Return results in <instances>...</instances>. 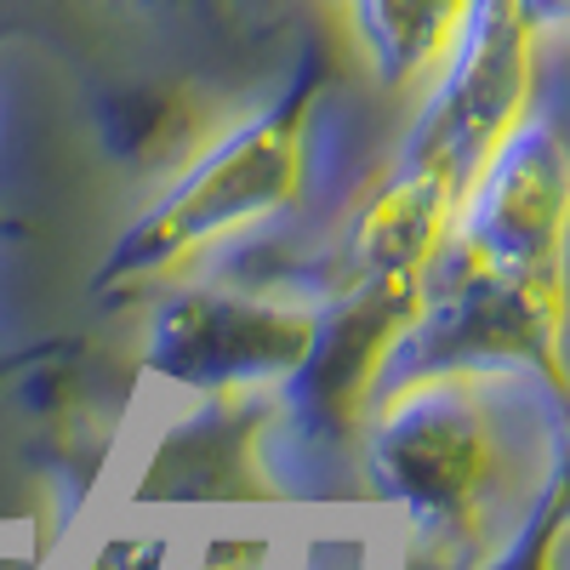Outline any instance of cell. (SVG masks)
<instances>
[{
	"label": "cell",
	"instance_id": "3",
	"mask_svg": "<svg viewBox=\"0 0 570 570\" xmlns=\"http://www.w3.org/2000/svg\"><path fill=\"white\" fill-rule=\"evenodd\" d=\"M491 468L497 434L473 365L422 371L376 411L371 473L428 537H462L480 525Z\"/></svg>",
	"mask_w": 570,
	"mask_h": 570
},
{
	"label": "cell",
	"instance_id": "6",
	"mask_svg": "<svg viewBox=\"0 0 570 570\" xmlns=\"http://www.w3.org/2000/svg\"><path fill=\"white\" fill-rule=\"evenodd\" d=\"M371 75L400 98H428L468 35L473 0H343Z\"/></svg>",
	"mask_w": 570,
	"mask_h": 570
},
{
	"label": "cell",
	"instance_id": "5",
	"mask_svg": "<svg viewBox=\"0 0 570 570\" xmlns=\"http://www.w3.org/2000/svg\"><path fill=\"white\" fill-rule=\"evenodd\" d=\"M314 314L252 292H195L155 325V371L188 389H263L292 376L308 354Z\"/></svg>",
	"mask_w": 570,
	"mask_h": 570
},
{
	"label": "cell",
	"instance_id": "1",
	"mask_svg": "<svg viewBox=\"0 0 570 570\" xmlns=\"http://www.w3.org/2000/svg\"><path fill=\"white\" fill-rule=\"evenodd\" d=\"M559 223L564 166L548 126H519L451 223L462 257L445 320L491 348L537 354L548 376H559Z\"/></svg>",
	"mask_w": 570,
	"mask_h": 570
},
{
	"label": "cell",
	"instance_id": "4",
	"mask_svg": "<svg viewBox=\"0 0 570 570\" xmlns=\"http://www.w3.org/2000/svg\"><path fill=\"white\" fill-rule=\"evenodd\" d=\"M428 314V268H348V292L314 314V337L292 371V411L314 440H343L376 365Z\"/></svg>",
	"mask_w": 570,
	"mask_h": 570
},
{
	"label": "cell",
	"instance_id": "8",
	"mask_svg": "<svg viewBox=\"0 0 570 570\" xmlns=\"http://www.w3.org/2000/svg\"><path fill=\"white\" fill-rule=\"evenodd\" d=\"M91 570H166V537H131V542H115Z\"/></svg>",
	"mask_w": 570,
	"mask_h": 570
},
{
	"label": "cell",
	"instance_id": "7",
	"mask_svg": "<svg viewBox=\"0 0 570 570\" xmlns=\"http://www.w3.org/2000/svg\"><path fill=\"white\" fill-rule=\"evenodd\" d=\"M263 400H252V389H228L217 411L195 416L188 428L166 440V451L155 456L149 485H160V497L177 502H212V497H252L263 491L257 473V428H263Z\"/></svg>",
	"mask_w": 570,
	"mask_h": 570
},
{
	"label": "cell",
	"instance_id": "9",
	"mask_svg": "<svg viewBox=\"0 0 570 570\" xmlns=\"http://www.w3.org/2000/svg\"><path fill=\"white\" fill-rule=\"evenodd\" d=\"M200 570H268V548L257 537H228L212 548V559Z\"/></svg>",
	"mask_w": 570,
	"mask_h": 570
},
{
	"label": "cell",
	"instance_id": "2",
	"mask_svg": "<svg viewBox=\"0 0 570 570\" xmlns=\"http://www.w3.org/2000/svg\"><path fill=\"white\" fill-rule=\"evenodd\" d=\"M320 86H325V63L308 58L303 75L292 80V91H285L268 115H257L240 131H228L217 149L109 252L104 285L120 292V285L166 279L171 268L195 263L206 246L263 223L285 200H297L303 149H308V115L320 104Z\"/></svg>",
	"mask_w": 570,
	"mask_h": 570
}]
</instances>
